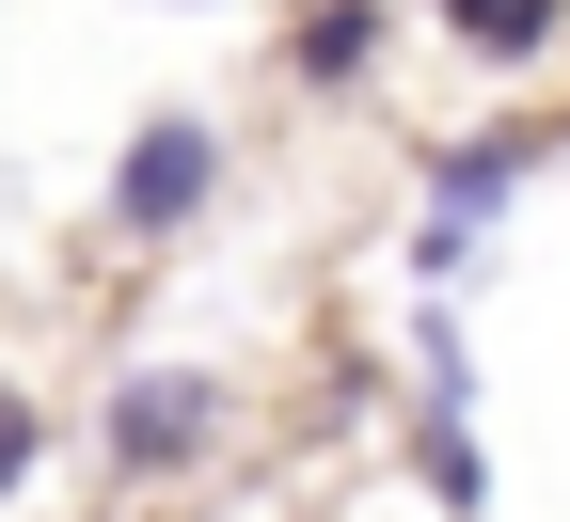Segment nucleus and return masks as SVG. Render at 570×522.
Here are the masks:
<instances>
[{"label":"nucleus","mask_w":570,"mask_h":522,"mask_svg":"<svg viewBox=\"0 0 570 522\" xmlns=\"http://www.w3.org/2000/svg\"><path fill=\"white\" fill-rule=\"evenodd\" d=\"M206 206H223V127L206 111H142L127 159H111V221L127 238H190Z\"/></svg>","instance_id":"f257e3e1"},{"label":"nucleus","mask_w":570,"mask_h":522,"mask_svg":"<svg viewBox=\"0 0 570 522\" xmlns=\"http://www.w3.org/2000/svg\"><path fill=\"white\" fill-rule=\"evenodd\" d=\"M96 443H111V475H190L206 443H223V381H206V364H127Z\"/></svg>","instance_id":"f03ea898"},{"label":"nucleus","mask_w":570,"mask_h":522,"mask_svg":"<svg viewBox=\"0 0 570 522\" xmlns=\"http://www.w3.org/2000/svg\"><path fill=\"white\" fill-rule=\"evenodd\" d=\"M381 48H396V17H381V0H317L302 32H285L302 96H365V80H381Z\"/></svg>","instance_id":"7ed1b4c3"},{"label":"nucleus","mask_w":570,"mask_h":522,"mask_svg":"<svg viewBox=\"0 0 570 522\" xmlns=\"http://www.w3.org/2000/svg\"><path fill=\"white\" fill-rule=\"evenodd\" d=\"M523 175H539V142H523V127H491V142H460V159L428 175V221H444V238H475V221L508 206Z\"/></svg>","instance_id":"20e7f679"},{"label":"nucleus","mask_w":570,"mask_h":522,"mask_svg":"<svg viewBox=\"0 0 570 522\" xmlns=\"http://www.w3.org/2000/svg\"><path fill=\"white\" fill-rule=\"evenodd\" d=\"M444 32H460L475 63H539V48L570 32V0H444Z\"/></svg>","instance_id":"39448f33"},{"label":"nucleus","mask_w":570,"mask_h":522,"mask_svg":"<svg viewBox=\"0 0 570 522\" xmlns=\"http://www.w3.org/2000/svg\"><path fill=\"white\" fill-rule=\"evenodd\" d=\"M412 460H428V491H444L460 522L491 506V460H475V412H428V427H412Z\"/></svg>","instance_id":"423d86ee"},{"label":"nucleus","mask_w":570,"mask_h":522,"mask_svg":"<svg viewBox=\"0 0 570 522\" xmlns=\"http://www.w3.org/2000/svg\"><path fill=\"white\" fill-rule=\"evenodd\" d=\"M32 443H48V412H32L17 381H0V491H17V475H32Z\"/></svg>","instance_id":"0eeeda50"},{"label":"nucleus","mask_w":570,"mask_h":522,"mask_svg":"<svg viewBox=\"0 0 570 522\" xmlns=\"http://www.w3.org/2000/svg\"><path fill=\"white\" fill-rule=\"evenodd\" d=\"M175 17H206V0H175Z\"/></svg>","instance_id":"6e6552de"}]
</instances>
